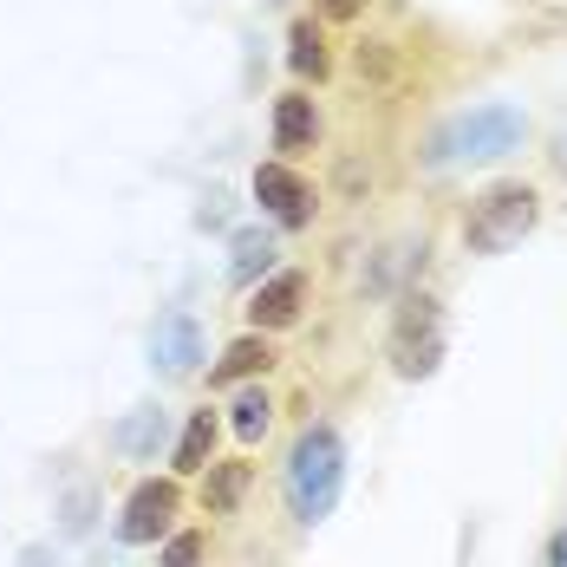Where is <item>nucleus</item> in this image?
Wrapping results in <instances>:
<instances>
[{"label": "nucleus", "mask_w": 567, "mask_h": 567, "mask_svg": "<svg viewBox=\"0 0 567 567\" xmlns=\"http://www.w3.org/2000/svg\"><path fill=\"white\" fill-rule=\"evenodd\" d=\"M346 470H352L346 431L333 417H307V424L293 431L287 456H281V515H287L293 535H313L327 515L340 509Z\"/></svg>", "instance_id": "f257e3e1"}, {"label": "nucleus", "mask_w": 567, "mask_h": 567, "mask_svg": "<svg viewBox=\"0 0 567 567\" xmlns=\"http://www.w3.org/2000/svg\"><path fill=\"white\" fill-rule=\"evenodd\" d=\"M528 144V112L509 99H489V105H470V112L444 117L424 144L431 171H476V164H503Z\"/></svg>", "instance_id": "f03ea898"}, {"label": "nucleus", "mask_w": 567, "mask_h": 567, "mask_svg": "<svg viewBox=\"0 0 567 567\" xmlns=\"http://www.w3.org/2000/svg\"><path fill=\"white\" fill-rule=\"evenodd\" d=\"M535 228H542V189L528 176H496L463 203V248L483 255V261L522 248Z\"/></svg>", "instance_id": "7ed1b4c3"}, {"label": "nucleus", "mask_w": 567, "mask_h": 567, "mask_svg": "<svg viewBox=\"0 0 567 567\" xmlns=\"http://www.w3.org/2000/svg\"><path fill=\"white\" fill-rule=\"evenodd\" d=\"M444 307H437V293H424V287H404V300H398L392 313V333H385V359H392L398 379H431L437 365H444Z\"/></svg>", "instance_id": "20e7f679"}, {"label": "nucleus", "mask_w": 567, "mask_h": 567, "mask_svg": "<svg viewBox=\"0 0 567 567\" xmlns=\"http://www.w3.org/2000/svg\"><path fill=\"white\" fill-rule=\"evenodd\" d=\"M248 196H255L261 223L275 228V235H307V228L320 223V209H327L320 183L300 171V164H281V157H261V164H255Z\"/></svg>", "instance_id": "39448f33"}, {"label": "nucleus", "mask_w": 567, "mask_h": 567, "mask_svg": "<svg viewBox=\"0 0 567 567\" xmlns=\"http://www.w3.org/2000/svg\"><path fill=\"white\" fill-rule=\"evenodd\" d=\"M183 509H189V483H176V476H137L112 515V542L117 548H157L183 522Z\"/></svg>", "instance_id": "423d86ee"}, {"label": "nucleus", "mask_w": 567, "mask_h": 567, "mask_svg": "<svg viewBox=\"0 0 567 567\" xmlns=\"http://www.w3.org/2000/svg\"><path fill=\"white\" fill-rule=\"evenodd\" d=\"M268 151L281 164H300V171H307L313 151H327V112H320V99L307 85L275 92V105H268Z\"/></svg>", "instance_id": "0eeeda50"}, {"label": "nucleus", "mask_w": 567, "mask_h": 567, "mask_svg": "<svg viewBox=\"0 0 567 567\" xmlns=\"http://www.w3.org/2000/svg\"><path fill=\"white\" fill-rule=\"evenodd\" d=\"M307 307H313V275H307V268H275L268 281L248 293L241 320H248V333L281 340V333H293V327L307 320Z\"/></svg>", "instance_id": "6e6552de"}, {"label": "nucleus", "mask_w": 567, "mask_h": 567, "mask_svg": "<svg viewBox=\"0 0 567 567\" xmlns=\"http://www.w3.org/2000/svg\"><path fill=\"white\" fill-rule=\"evenodd\" d=\"M151 365L157 379H196L209 372V333L189 307H164L157 327H151Z\"/></svg>", "instance_id": "1a4fd4ad"}, {"label": "nucleus", "mask_w": 567, "mask_h": 567, "mask_svg": "<svg viewBox=\"0 0 567 567\" xmlns=\"http://www.w3.org/2000/svg\"><path fill=\"white\" fill-rule=\"evenodd\" d=\"M255 483H261V470H255V456L248 451L216 456V463L196 476V509L209 515V528H228V522H241L248 496H255Z\"/></svg>", "instance_id": "9d476101"}, {"label": "nucleus", "mask_w": 567, "mask_h": 567, "mask_svg": "<svg viewBox=\"0 0 567 567\" xmlns=\"http://www.w3.org/2000/svg\"><path fill=\"white\" fill-rule=\"evenodd\" d=\"M105 451L117 463H157V456L171 451V404H157V398L131 404L112 431H105Z\"/></svg>", "instance_id": "9b49d317"}, {"label": "nucleus", "mask_w": 567, "mask_h": 567, "mask_svg": "<svg viewBox=\"0 0 567 567\" xmlns=\"http://www.w3.org/2000/svg\"><path fill=\"white\" fill-rule=\"evenodd\" d=\"M287 72H293V85H307V92L333 85V72H340L333 27H320L313 13H293V20H287Z\"/></svg>", "instance_id": "f8f14e48"}, {"label": "nucleus", "mask_w": 567, "mask_h": 567, "mask_svg": "<svg viewBox=\"0 0 567 567\" xmlns=\"http://www.w3.org/2000/svg\"><path fill=\"white\" fill-rule=\"evenodd\" d=\"M281 365V340H268V333H235V340L209 359V392H235V385H255V379H268Z\"/></svg>", "instance_id": "ddd939ff"}, {"label": "nucleus", "mask_w": 567, "mask_h": 567, "mask_svg": "<svg viewBox=\"0 0 567 567\" xmlns=\"http://www.w3.org/2000/svg\"><path fill=\"white\" fill-rule=\"evenodd\" d=\"M216 444H223V411L203 398L196 411H183V431L171 437V476L176 483H196L216 463Z\"/></svg>", "instance_id": "4468645a"}, {"label": "nucleus", "mask_w": 567, "mask_h": 567, "mask_svg": "<svg viewBox=\"0 0 567 567\" xmlns=\"http://www.w3.org/2000/svg\"><path fill=\"white\" fill-rule=\"evenodd\" d=\"M275 268H281V235L268 223H248L228 235V287L235 293H255Z\"/></svg>", "instance_id": "2eb2a0df"}, {"label": "nucleus", "mask_w": 567, "mask_h": 567, "mask_svg": "<svg viewBox=\"0 0 567 567\" xmlns=\"http://www.w3.org/2000/svg\"><path fill=\"white\" fill-rule=\"evenodd\" d=\"M275 411H281V398H275V385H268V379L235 385V392H228V411H223V431L241 444V451H255V444H268Z\"/></svg>", "instance_id": "dca6fc26"}, {"label": "nucleus", "mask_w": 567, "mask_h": 567, "mask_svg": "<svg viewBox=\"0 0 567 567\" xmlns=\"http://www.w3.org/2000/svg\"><path fill=\"white\" fill-rule=\"evenodd\" d=\"M157 567H216V528L209 522H176L157 542Z\"/></svg>", "instance_id": "f3484780"}, {"label": "nucleus", "mask_w": 567, "mask_h": 567, "mask_svg": "<svg viewBox=\"0 0 567 567\" xmlns=\"http://www.w3.org/2000/svg\"><path fill=\"white\" fill-rule=\"evenodd\" d=\"M99 509H105V483H65V489H59V503H53L59 535H65V542H85V535H92V522H99Z\"/></svg>", "instance_id": "a211bd4d"}, {"label": "nucleus", "mask_w": 567, "mask_h": 567, "mask_svg": "<svg viewBox=\"0 0 567 567\" xmlns=\"http://www.w3.org/2000/svg\"><path fill=\"white\" fill-rule=\"evenodd\" d=\"M365 7H372V0H313V20H320V27H359Z\"/></svg>", "instance_id": "6ab92c4d"}, {"label": "nucleus", "mask_w": 567, "mask_h": 567, "mask_svg": "<svg viewBox=\"0 0 567 567\" xmlns=\"http://www.w3.org/2000/svg\"><path fill=\"white\" fill-rule=\"evenodd\" d=\"M352 65H359V79H385V72H392V47H385V40H359Z\"/></svg>", "instance_id": "aec40b11"}, {"label": "nucleus", "mask_w": 567, "mask_h": 567, "mask_svg": "<svg viewBox=\"0 0 567 567\" xmlns=\"http://www.w3.org/2000/svg\"><path fill=\"white\" fill-rule=\"evenodd\" d=\"M365 189H372V171H359V164L346 157V164H340V196H346V203H365Z\"/></svg>", "instance_id": "412c9836"}, {"label": "nucleus", "mask_w": 567, "mask_h": 567, "mask_svg": "<svg viewBox=\"0 0 567 567\" xmlns=\"http://www.w3.org/2000/svg\"><path fill=\"white\" fill-rule=\"evenodd\" d=\"M20 567H59V555L47 542H33V548H20Z\"/></svg>", "instance_id": "4be33fe9"}, {"label": "nucleus", "mask_w": 567, "mask_h": 567, "mask_svg": "<svg viewBox=\"0 0 567 567\" xmlns=\"http://www.w3.org/2000/svg\"><path fill=\"white\" fill-rule=\"evenodd\" d=\"M542 567H567V522L555 528V542H548V561H542Z\"/></svg>", "instance_id": "5701e85b"}, {"label": "nucleus", "mask_w": 567, "mask_h": 567, "mask_svg": "<svg viewBox=\"0 0 567 567\" xmlns=\"http://www.w3.org/2000/svg\"><path fill=\"white\" fill-rule=\"evenodd\" d=\"M548 157H555V171H567V131L555 137V151H548Z\"/></svg>", "instance_id": "b1692460"}, {"label": "nucleus", "mask_w": 567, "mask_h": 567, "mask_svg": "<svg viewBox=\"0 0 567 567\" xmlns=\"http://www.w3.org/2000/svg\"><path fill=\"white\" fill-rule=\"evenodd\" d=\"M99 567H124V561H99Z\"/></svg>", "instance_id": "393cba45"}, {"label": "nucleus", "mask_w": 567, "mask_h": 567, "mask_svg": "<svg viewBox=\"0 0 567 567\" xmlns=\"http://www.w3.org/2000/svg\"><path fill=\"white\" fill-rule=\"evenodd\" d=\"M275 7H287V0H275Z\"/></svg>", "instance_id": "a878e982"}]
</instances>
